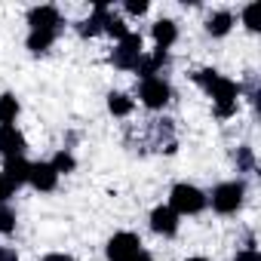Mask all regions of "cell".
Listing matches in <instances>:
<instances>
[{"label": "cell", "instance_id": "obj_20", "mask_svg": "<svg viewBox=\"0 0 261 261\" xmlns=\"http://www.w3.org/2000/svg\"><path fill=\"white\" fill-rule=\"evenodd\" d=\"M240 16H243V25L249 31H258L261 28V4H246Z\"/></svg>", "mask_w": 261, "mask_h": 261}, {"label": "cell", "instance_id": "obj_6", "mask_svg": "<svg viewBox=\"0 0 261 261\" xmlns=\"http://www.w3.org/2000/svg\"><path fill=\"white\" fill-rule=\"evenodd\" d=\"M136 252H142V240H139V233H133V230L114 233V237L108 240V246H105L108 261H129Z\"/></svg>", "mask_w": 261, "mask_h": 261}, {"label": "cell", "instance_id": "obj_14", "mask_svg": "<svg viewBox=\"0 0 261 261\" xmlns=\"http://www.w3.org/2000/svg\"><path fill=\"white\" fill-rule=\"evenodd\" d=\"M233 13L230 10H218V13H212L209 19H206V34H212V37H224V34H230V28H233Z\"/></svg>", "mask_w": 261, "mask_h": 261}, {"label": "cell", "instance_id": "obj_12", "mask_svg": "<svg viewBox=\"0 0 261 261\" xmlns=\"http://www.w3.org/2000/svg\"><path fill=\"white\" fill-rule=\"evenodd\" d=\"M151 37H154L157 49H166V53H169V46L178 40V25H175L172 19H157L154 28H151Z\"/></svg>", "mask_w": 261, "mask_h": 261}, {"label": "cell", "instance_id": "obj_13", "mask_svg": "<svg viewBox=\"0 0 261 261\" xmlns=\"http://www.w3.org/2000/svg\"><path fill=\"white\" fill-rule=\"evenodd\" d=\"M28 169H31V163L25 160V157H13V160H4V178L19 191L22 185H28Z\"/></svg>", "mask_w": 261, "mask_h": 261}, {"label": "cell", "instance_id": "obj_19", "mask_svg": "<svg viewBox=\"0 0 261 261\" xmlns=\"http://www.w3.org/2000/svg\"><path fill=\"white\" fill-rule=\"evenodd\" d=\"M49 166H53V169L59 172V178H62V175H68V172H74V169H77V160H74V154H71L68 148H62V151L49 160Z\"/></svg>", "mask_w": 261, "mask_h": 261}, {"label": "cell", "instance_id": "obj_9", "mask_svg": "<svg viewBox=\"0 0 261 261\" xmlns=\"http://www.w3.org/2000/svg\"><path fill=\"white\" fill-rule=\"evenodd\" d=\"M25 148H28V142L16 126H0V154H4V160L25 157Z\"/></svg>", "mask_w": 261, "mask_h": 261}, {"label": "cell", "instance_id": "obj_7", "mask_svg": "<svg viewBox=\"0 0 261 261\" xmlns=\"http://www.w3.org/2000/svg\"><path fill=\"white\" fill-rule=\"evenodd\" d=\"M28 25H31V31H62V13L56 10V7H49V4H43V7H31L28 10Z\"/></svg>", "mask_w": 261, "mask_h": 261}, {"label": "cell", "instance_id": "obj_17", "mask_svg": "<svg viewBox=\"0 0 261 261\" xmlns=\"http://www.w3.org/2000/svg\"><path fill=\"white\" fill-rule=\"evenodd\" d=\"M133 108H136V101L129 98L126 92H111L108 95V111L114 117H129V114H133Z\"/></svg>", "mask_w": 261, "mask_h": 261}, {"label": "cell", "instance_id": "obj_25", "mask_svg": "<svg viewBox=\"0 0 261 261\" xmlns=\"http://www.w3.org/2000/svg\"><path fill=\"white\" fill-rule=\"evenodd\" d=\"M233 261H261V252L258 249H240L233 255Z\"/></svg>", "mask_w": 261, "mask_h": 261}, {"label": "cell", "instance_id": "obj_29", "mask_svg": "<svg viewBox=\"0 0 261 261\" xmlns=\"http://www.w3.org/2000/svg\"><path fill=\"white\" fill-rule=\"evenodd\" d=\"M188 261H209V258H200V255H197V258H188Z\"/></svg>", "mask_w": 261, "mask_h": 261}, {"label": "cell", "instance_id": "obj_26", "mask_svg": "<svg viewBox=\"0 0 261 261\" xmlns=\"http://www.w3.org/2000/svg\"><path fill=\"white\" fill-rule=\"evenodd\" d=\"M0 261H19L16 249H13V246H0Z\"/></svg>", "mask_w": 261, "mask_h": 261}, {"label": "cell", "instance_id": "obj_27", "mask_svg": "<svg viewBox=\"0 0 261 261\" xmlns=\"http://www.w3.org/2000/svg\"><path fill=\"white\" fill-rule=\"evenodd\" d=\"M40 261H74L71 255H65V252H49V255H43Z\"/></svg>", "mask_w": 261, "mask_h": 261}, {"label": "cell", "instance_id": "obj_24", "mask_svg": "<svg viewBox=\"0 0 261 261\" xmlns=\"http://www.w3.org/2000/svg\"><path fill=\"white\" fill-rule=\"evenodd\" d=\"M16 194V188L4 178V172H0V206H4V203H10V197Z\"/></svg>", "mask_w": 261, "mask_h": 261}, {"label": "cell", "instance_id": "obj_4", "mask_svg": "<svg viewBox=\"0 0 261 261\" xmlns=\"http://www.w3.org/2000/svg\"><path fill=\"white\" fill-rule=\"evenodd\" d=\"M142 53H145L142 34L129 31V34H126V37L114 46L111 62H114V68H120V71H136V65H139V59H142Z\"/></svg>", "mask_w": 261, "mask_h": 261}, {"label": "cell", "instance_id": "obj_3", "mask_svg": "<svg viewBox=\"0 0 261 261\" xmlns=\"http://www.w3.org/2000/svg\"><path fill=\"white\" fill-rule=\"evenodd\" d=\"M243 200H246V185L243 181H221L212 188V194L206 197V203H212V209L218 215H233L243 209Z\"/></svg>", "mask_w": 261, "mask_h": 261}, {"label": "cell", "instance_id": "obj_8", "mask_svg": "<svg viewBox=\"0 0 261 261\" xmlns=\"http://www.w3.org/2000/svg\"><path fill=\"white\" fill-rule=\"evenodd\" d=\"M28 185H31L34 191H40V194H49V191H56V185H59V172L49 166V160L31 163V169H28Z\"/></svg>", "mask_w": 261, "mask_h": 261}, {"label": "cell", "instance_id": "obj_23", "mask_svg": "<svg viewBox=\"0 0 261 261\" xmlns=\"http://www.w3.org/2000/svg\"><path fill=\"white\" fill-rule=\"evenodd\" d=\"M123 10H126L129 16H145V13H148V0H126Z\"/></svg>", "mask_w": 261, "mask_h": 261}, {"label": "cell", "instance_id": "obj_28", "mask_svg": "<svg viewBox=\"0 0 261 261\" xmlns=\"http://www.w3.org/2000/svg\"><path fill=\"white\" fill-rule=\"evenodd\" d=\"M129 261H154V258H151V252H145V249H142V252H136Z\"/></svg>", "mask_w": 261, "mask_h": 261}, {"label": "cell", "instance_id": "obj_10", "mask_svg": "<svg viewBox=\"0 0 261 261\" xmlns=\"http://www.w3.org/2000/svg\"><path fill=\"white\" fill-rule=\"evenodd\" d=\"M181 227V218L169 209V206H157L151 209V230L160 233V237H175Z\"/></svg>", "mask_w": 261, "mask_h": 261}, {"label": "cell", "instance_id": "obj_21", "mask_svg": "<svg viewBox=\"0 0 261 261\" xmlns=\"http://www.w3.org/2000/svg\"><path fill=\"white\" fill-rule=\"evenodd\" d=\"M233 160H237V169L240 172H255V154H252L249 145H240L237 154H233Z\"/></svg>", "mask_w": 261, "mask_h": 261}, {"label": "cell", "instance_id": "obj_16", "mask_svg": "<svg viewBox=\"0 0 261 261\" xmlns=\"http://www.w3.org/2000/svg\"><path fill=\"white\" fill-rule=\"evenodd\" d=\"M16 117H19V98L13 92H4L0 95V126H16Z\"/></svg>", "mask_w": 261, "mask_h": 261}, {"label": "cell", "instance_id": "obj_11", "mask_svg": "<svg viewBox=\"0 0 261 261\" xmlns=\"http://www.w3.org/2000/svg\"><path fill=\"white\" fill-rule=\"evenodd\" d=\"M166 62H169V53L154 46L151 53H142V59H139V65H136V74H139L142 80H148V77H157V74L166 68Z\"/></svg>", "mask_w": 261, "mask_h": 261}, {"label": "cell", "instance_id": "obj_18", "mask_svg": "<svg viewBox=\"0 0 261 261\" xmlns=\"http://www.w3.org/2000/svg\"><path fill=\"white\" fill-rule=\"evenodd\" d=\"M101 31H105V34H111V37H114V40L120 43V40H123V37L129 34V25H126V22H123L120 16H114V13L108 10V16H105V22H101Z\"/></svg>", "mask_w": 261, "mask_h": 261}, {"label": "cell", "instance_id": "obj_15", "mask_svg": "<svg viewBox=\"0 0 261 261\" xmlns=\"http://www.w3.org/2000/svg\"><path fill=\"white\" fill-rule=\"evenodd\" d=\"M56 31H28V40H25V46L34 53V56H43L53 43H56Z\"/></svg>", "mask_w": 261, "mask_h": 261}, {"label": "cell", "instance_id": "obj_22", "mask_svg": "<svg viewBox=\"0 0 261 261\" xmlns=\"http://www.w3.org/2000/svg\"><path fill=\"white\" fill-rule=\"evenodd\" d=\"M13 230H16V209L10 203H4V206H0V233L10 237Z\"/></svg>", "mask_w": 261, "mask_h": 261}, {"label": "cell", "instance_id": "obj_1", "mask_svg": "<svg viewBox=\"0 0 261 261\" xmlns=\"http://www.w3.org/2000/svg\"><path fill=\"white\" fill-rule=\"evenodd\" d=\"M194 83L212 98L215 117H233L237 114V98H240V83H233L230 77L218 74L215 68H200L194 71Z\"/></svg>", "mask_w": 261, "mask_h": 261}, {"label": "cell", "instance_id": "obj_2", "mask_svg": "<svg viewBox=\"0 0 261 261\" xmlns=\"http://www.w3.org/2000/svg\"><path fill=\"white\" fill-rule=\"evenodd\" d=\"M206 206H209V203H206V194H203L197 185L181 181V185H175V188L169 191V209H172L178 218H185V215H200Z\"/></svg>", "mask_w": 261, "mask_h": 261}, {"label": "cell", "instance_id": "obj_5", "mask_svg": "<svg viewBox=\"0 0 261 261\" xmlns=\"http://www.w3.org/2000/svg\"><path fill=\"white\" fill-rule=\"evenodd\" d=\"M139 98H142L145 108L163 111V108L169 105V98H172V86H169L163 77H148V80H142V86H139Z\"/></svg>", "mask_w": 261, "mask_h": 261}]
</instances>
